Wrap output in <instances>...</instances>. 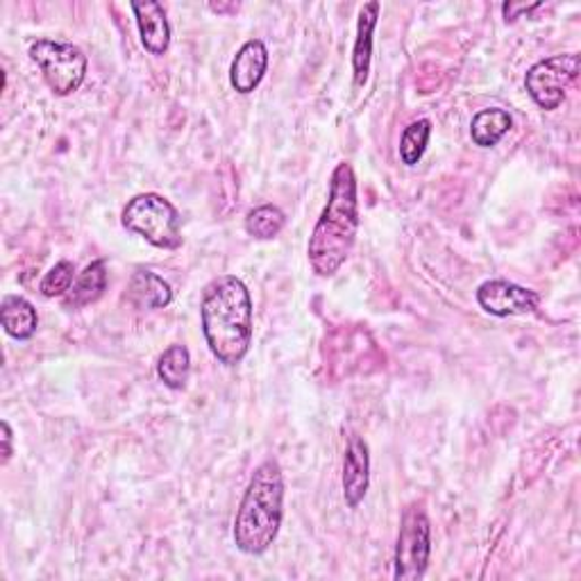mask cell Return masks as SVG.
<instances>
[{"mask_svg": "<svg viewBox=\"0 0 581 581\" xmlns=\"http://www.w3.org/2000/svg\"><path fill=\"white\" fill-rule=\"evenodd\" d=\"M200 321L210 351L221 364L237 366L244 361L252 345V300L239 277L221 275L205 286Z\"/></svg>", "mask_w": 581, "mask_h": 581, "instance_id": "cell-1", "label": "cell"}, {"mask_svg": "<svg viewBox=\"0 0 581 581\" xmlns=\"http://www.w3.org/2000/svg\"><path fill=\"white\" fill-rule=\"evenodd\" d=\"M359 229L357 178L347 162H341L330 182L328 205L318 218L307 246L309 264L316 275L332 277L351 254Z\"/></svg>", "mask_w": 581, "mask_h": 581, "instance_id": "cell-2", "label": "cell"}, {"mask_svg": "<svg viewBox=\"0 0 581 581\" xmlns=\"http://www.w3.org/2000/svg\"><path fill=\"white\" fill-rule=\"evenodd\" d=\"M284 477L277 461L254 471L235 518V543L244 555H264L275 543L284 513Z\"/></svg>", "mask_w": 581, "mask_h": 581, "instance_id": "cell-3", "label": "cell"}, {"mask_svg": "<svg viewBox=\"0 0 581 581\" xmlns=\"http://www.w3.org/2000/svg\"><path fill=\"white\" fill-rule=\"evenodd\" d=\"M121 223L155 248L176 250L182 246V218L164 195H134L121 214Z\"/></svg>", "mask_w": 581, "mask_h": 581, "instance_id": "cell-4", "label": "cell"}, {"mask_svg": "<svg viewBox=\"0 0 581 581\" xmlns=\"http://www.w3.org/2000/svg\"><path fill=\"white\" fill-rule=\"evenodd\" d=\"M31 57L42 69L52 94L69 96L82 86L86 75V55L75 44L60 39H39L31 46Z\"/></svg>", "mask_w": 581, "mask_h": 581, "instance_id": "cell-5", "label": "cell"}, {"mask_svg": "<svg viewBox=\"0 0 581 581\" xmlns=\"http://www.w3.org/2000/svg\"><path fill=\"white\" fill-rule=\"evenodd\" d=\"M431 555V527L420 505H410L402 513L400 534L395 545V572L398 581H418L425 577Z\"/></svg>", "mask_w": 581, "mask_h": 581, "instance_id": "cell-6", "label": "cell"}, {"mask_svg": "<svg viewBox=\"0 0 581 581\" xmlns=\"http://www.w3.org/2000/svg\"><path fill=\"white\" fill-rule=\"evenodd\" d=\"M579 75V55L568 52V55H555L547 57V60L536 62L527 75H525V86L532 100L541 109H559L561 103L566 100L568 86L577 80Z\"/></svg>", "mask_w": 581, "mask_h": 581, "instance_id": "cell-7", "label": "cell"}, {"mask_svg": "<svg viewBox=\"0 0 581 581\" xmlns=\"http://www.w3.org/2000/svg\"><path fill=\"white\" fill-rule=\"evenodd\" d=\"M477 303L486 313L507 318L532 313L538 307L541 298L532 288L518 286L507 280H488L477 288Z\"/></svg>", "mask_w": 581, "mask_h": 581, "instance_id": "cell-8", "label": "cell"}, {"mask_svg": "<svg viewBox=\"0 0 581 581\" xmlns=\"http://www.w3.org/2000/svg\"><path fill=\"white\" fill-rule=\"evenodd\" d=\"M370 484V454L361 436H351L343 459V498L347 507H359Z\"/></svg>", "mask_w": 581, "mask_h": 581, "instance_id": "cell-9", "label": "cell"}, {"mask_svg": "<svg viewBox=\"0 0 581 581\" xmlns=\"http://www.w3.org/2000/svg\"><path fill=\"white\" fill-rule=\"evenodd\" d=\"M269 69V50L264 42L250 39L241 46L229 67V82L239 94H252Z\"/></svg>", "mask_w": 581, "mask_h": 581, "instance_id": "cell-10", "label": "cell"}, {"mask_svg": "<svg viewBox=\"0 0 581 581\" xmlns=\"http://www.w3.org/2000/svg\"><path fill=\"white\" fill-rule=\"evenodd\" d=\"M139 25V35L143 48L153 55H164L170 46V25L166 12L155 0H145V3L130 5Z\"/></svg>", "mask_w": 581, "mask_h": 581, "instance_id": "cell-11", "label": "cell"}, {"mask_svg": "<svg viewBox=\"0 0 581 581\" xmlns=\"http://www.w3.org/2000/svg\"><path fill=\"white\" fill-rule=\"evenodd\" d=\"M128 303L134 309H164L173 300L170 284L153 271H137L128 282Z\"/></svg>", "mask_w": 581, "mask_h": 581, "instance_id": "cell-12", "label": "cell"}, {"mask_svg": "<svg viewBox=\"0 0 581 581\" xmlns=\"http://www.w3.org/2000/svg\"><path fill=\"white\" fill-rule=\"evenodd\" d=\"M380 19V3L370 0L359 12L357 21V39L353 50V71H355V86H364L370 73V57H372V33Z\"/></svg>", "mask_w": 581, "mask_h": 581, "instance_id": "cell-13", "label": "cell"}, {"mask_svg": "<svg viewBox=\"0 0 581 581\" xmlns=\"http://www.w3.org/2000/svg\"><path fill=\"white\" fill-rule=\"evenodd\" d=\"M0 323L3 330L19 341H27L35 336L39 328L37 309L21 296H5L3 305H0Z\"/></svg>", "mask_w": 581, "mask_h": 581, "instance_id": "cell-14", "label": "cell"}, {"mask_svg": "<svg viewBox=\"0 0 581 581\" xmlns=\"http://www.w3.org/2000/svg\"><path fill=\"white\" fill-rule=\"evenodd\" d=\"M105 288H107V266L103 259H96L75 277L71 290L64 298V305L73 309L92 305L105 294Z\"/></svg>", "mask_w": 581, "mask_h": 581, "instance_id": "cell-15", "label": "cell"}, {"mask_svg": "<svg viewBox=\"0 0 581 581\" xmlns=\"http://www.w3.org/2000/svg\"><path fill=\"white\" fill-rule=\"evenodd\" d=\"M513 119L507 109L493 107V109H482L475 114V119L471 123V137L475 145L479 149H493L502 141V137L511 130Z\"/></svg>", "mask_w": 581, "mask_h": 581, "instance_id": "cell-16", "label": "cell"}, {"mask_svg": "<svg viewBox=\"0 0 581 581\" xmlns=\"http://www.w3.org/2000/svg\"><path fill=\"white\" fill-rule=\"evenodd\" d=\"M157 375L168 389L182 391L191 375V355L187 351V345L176 343L166 347L164 355L157 361Z\"/></svg>", "mask_w": 581, "mask_h": 581, "instance_id": "cell-17", "label": "cell"}, {"mask_svg": "<svg viewBox=\"0 0 581 581\" xmlns=\"http://www.w3.org/2000/svg\"><path fill=\"white\" fill-rule=\"evenodd\" d=\"M284 223H286V218H284V212L280 208L261 205V208H254L248 212L246 232L259 241H269V239H275L280 235Z\"/></svg>", "mask_w": 581, "mask_h": 581, "instance_id": "cell-18", "label": "cell"}, {"mask_svg": "<svg viewBox=\"0 0 581 581\" xmlns=\"http://www.w3.org/2000/svg\"><path fill=\"white\" fill-rule=\"evenodd\" d=\"M429 137H431V121L429 119L414 121L410 128H404L402 139H400V159L406 166H416L427 151Z\"/></svg>", "mask_w": 581, "mask_h": 581, "instance_id": "cell-19", "label": "cell"}, {"mask_svg": "<svg viewBox=\"0 0 581 581\" xmlns=\"http://www.w3.org/2000/svg\"><path fill=\"white\" fill-rule=\"evenodd\" d=\"M73 280H75V266L71 264L69 259H62L60 264H55L46 273V277L42 280L39 290L46 298H60V296L69 294L71 286H73Z\"/></svg>", "mask_w": 581, "mask_h": 581, "instance_id": "cell-20", "label": "cell"}, {"mask_svg": "<svg viewBox=\"0 0 581 581\" xmlns=\"http://www.w3.org/2000/svg\"><path fill=\"white\" fill-rule=\"evenodd\" d=\"M536 8H541V3H532V5H527V3H505L502 12H505L507 21H515V19H520V14H530Z\"/></svg>", "mask_w": 581, "mask_h": 581, "instance_id": "cell-21", "label": "cell"}, {"mask_svg": "<svg viewBox=\"0 0 581 581\" xmlns=\"http://www.w3.org/2000/svg\"><path fill=\"white\" fill-rule=\"evenodd\" d=\"M0 427H3V463H8L12 459V454H14V450H12V427H10L8 420H3V425H0Z\"/></svg>", "mask_w": 581, "mask_h": 581, "instance_id": "cell-22", "label": "cell"}]
</instances>
